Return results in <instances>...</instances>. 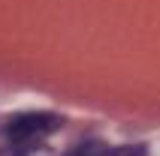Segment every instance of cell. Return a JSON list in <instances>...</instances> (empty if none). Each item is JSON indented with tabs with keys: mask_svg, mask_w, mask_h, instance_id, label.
I'll return each mask as SVG.
<instances>
[{
	"mask_svg": "<svg viewBox=\"0 0 160 156\" xmlns=\"http://www.w3.org/2000/svg\"><path fill=\"white\" fill-rule=\"evenodd\" d=\"M61 126H63V120L52 111H27V114L12 117L3 126V138H6V147L12 156H30Z\"/></svg>",
	"mask_w": 160,
	"mask_h": 156,
	"instance_id": "1",
	"label": "cell"
},
{
	"mask_svg": "<svg viewBox=\"0 0 160 156\" xmlns=\"http://www.w3.org/2000/svg\"><path fill=\"white\" fill-rule=\"evenodd\" d=\"M142 147H106L103 141H82L67 156H142Z\"/></svg>",
	"mask_w": 160,
	"mask_h": 156,
	"instance_id": "2",
	"label": "cell"
}]
</instances>
